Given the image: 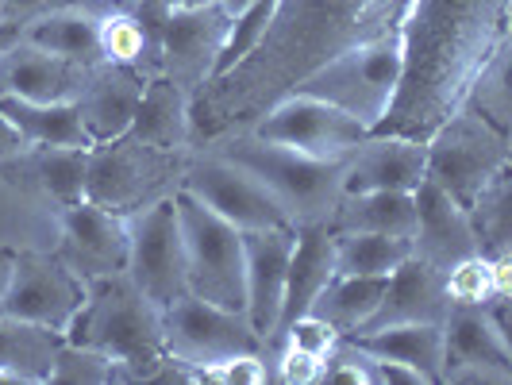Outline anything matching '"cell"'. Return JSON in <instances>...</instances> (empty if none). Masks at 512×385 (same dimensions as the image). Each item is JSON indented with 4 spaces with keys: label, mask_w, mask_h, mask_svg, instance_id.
Instances as JSON below:
<instances>
[{
    "label": "cell",
    "mask_w": 512,
    "mask_h": 385,
    "mask_svg": "<svg viewBox=\"0 0 512 385\" xmlns=\"http://www.w3.org/2000/svg\"><path fill=\"white\" fill-rule=\"evenodd\" d=\"M347 339L374 359L409 366L424 382H443V324H389Z\"/></svg>",
    "instance_id": "484cf974"
},
{
    "label": "cell",
    "mask_w": 512,
    "mask_h": 385,
    "mask_svg": "<svg viewBox=\"0 0 512 385\" xmlns=\"http://www.w3.org/2000/svg\"><path fill=\"white\" fill-rule=\"evenodd\" d=\"M181 224V247H185V282L189 293L212 301L220 308L243 312V231L220 220L212 208H205L189 193H174Z\"/></svg>",
    "instance_id": "ba28073f"
},
{
    "label": "cell",
    "mask_w": 512,
    "mask_h": 385,
    "mask_svg": "<svg viewBox=\"0 0 512 385\" xmlns=\"http://www.w3.org/2000/svg\"><path fill=\"white\" fill-rule=\"evenodd\" d=\"M443 285H447V301L451 305L482 308L493 297H505L497 289V274H493V258L489 255H470L455 262L451 270H443Z\"/></svg>",
    "instance_id": "d590c367"
},
{
    "label": "cell",
    "mask_w": 512,
    "mask_h": 385,
    "mask_svg": "<svg viewBox=\"0 0 512 385\" xmlns=\"http://www.w3.org/2000/svg\"><path fill=\"white\" fill-rule=\"evenodd\" d=\"M128 0H81V8H93L97 16H104V12H112V8H124Z\"/></svg>",
    "instance_id": "7bdbcfd3"
},
{
    "label": "cell",
    "mask_w": 512,
    "mask_h": 385,
    "mask_svg": "<svg viewBox=\"0 0 512 385\" xmlns=\"http://www.w3.org/2000/svg\"><path fill=\"white\" fill-rule=\"evenodd\" d=\"M416 201V224H412V255L432 262L436 270H451L455 262L482 255L478 231L470 224V208L447 197L436 181H420L412 189Z\"/></svg>",
    "instance_id": "e0dca14e"
},
{
    "label": "cell",
    "mask_w": 512,
    "mask_h": 385,
    "mask_svg": "<svg viewBox=\"0 0 512 385\" xmlns=\"http://www.w3.org/2000/svg\"><path fill=\"white\" fill-rule=\"evenodd\" d=\"M466 108L489 120L493 128L509 131L512 128V97H509V39L493 51L482 74L474 77V85L466 89Z\"/></svg>",
    "instance_id": "836d02e7"
},
{
    "label": "cell",
    "mask_w": 512,
    "mask_h": 385,
    "mask_svg": "<svg viewBox=\"0 0 512 385\" xmlns=\"http://www.w3.org/2000/svg\"><path fill=\"white\" fill-rule=\"evenodd\" d=\"M251 135L266 139V143H282L293 151L316 154V158H335V154H351L370 128L359 116L335 108V104L320 101L312 93H285L282 101H274L251 128Z\"/></svg>",
    "instance_id": "8fae6325"
},
{
    "label": "cell",
    "mask_w": 512,
    "mask_h": 385,
    "mask_svg": "<svg viewBox=\"0 0 512 385\" xmlns=\"http://www.w3.org/2000/svg\"><path fill=\"white\" fill-rule=\"evenodd\" d=\"M51 382L66 385H108L116 382V362L108 359L97 347H85V343H70L62 339L58 355L51 366Z\"/></svg>",
    "instance_id": "8d00e7d4"
},
{
    "label": "cell",
    "mask_w": 512,
    "mask_h": 385,
    "mask_svg": "<svg viewBox=\"0 0 512 385\" xmlns=\"http://www.w3.org/2000/svg\"><path fill=\"white\" fill-rule=\"evenodd\" d=\"M189 93L174 85L170 77L154 74L143 77V93L135 104V120H131V135L151 143V147H166V151H189Z\"/></svg>",
    "instance_id": "d4e9b609"
},
{
    "label": "cell",
    "mask_w": 512,
    "mask_h": 385,
    "mask_svg": "<svg viewBox=\"0 0 512 385\" xmlns=\"http://www.w3.org/2000/svg\"><path fill=\"white\" fill-rule=\"evenodd\" d=\"M443 382H512L509 328L489 305H451L443 320Z\"/></svg>",
    "instance_id": "5bb4252c"
},
{
    "label": "cell",
    "mask_w": 512,
    "mask_h": 385,
    "mask_svg": "<svg viewBox=\"0 0 512 385\" xmlns=\"http://www.w3.org/2000/svg\"><path fill=\"white\" fill-rule=\"evenodd\" d=\"M62 339L104 351L116 362V382H151L166 359L162 308L128 274L85 282V301Z\"/></svg>",
    "instance_id": "3957f363"
},
{
    "label": "cell",
    "mask_w": 512,
    "mask_h": 385,
    "mask_svg": "<svg viewBox=\"0 0 512 385\" xmlns=\"http://www.w3.org/2000/svg\"><path fill=\"white\" fill-rule=\"evenodd\" d=\"M224 158L239 162L247 174H255L274 201L282 205L289 224H316L332 220L335 205L343 197V174H347V154L316 158V154L293 151L282 143H266L251 131H228L220 139L205 143Z\"/></svg>",
    "instance_id": "277c9868"
},
{
    "label": "cell",
    "mask_w": 512,
    "mask_h": 385,
    "mask_svg": "<svg viewBox=\"0 0 512 385\" xmlns=\"http://www.w3.org/2000/svg\"><path fill=\"white\" fill-rule=\"evenodd\" d=\"M289 251H293V228L243 231V293H247L243 312L266 343L278 328Z\"/></svg>",
    "instance_id": "ac0fdd59"
},
{
    "label": "cell",
    "mask_w": 512,
    "mask_h": 385,
    "mask_svg": "<svg viewBox=\"0 0 512 385\" xmlns=\"http://www.w3.org/2000/svg\"><path fill=\"white\" fill-rule=\"evenodd\" d=\"M85 170H89V147H35V143H27L20 154L0 158V174L12 185L39 189L51 201H58V208L85 197Z\"/></svg>",
    "instance_id": "cb8c5ba5"
},
{
    "label": "cell",
    "mask_w": 512,
    "mask_h": 385,
    "mask_svg": "<svg viewBox=\"0 0 512 385\" xmlns=\"http://www.w3.org/2000/svg\"><path fill=\"white\" fill-rule=\"evenodd\" d=\"M509 39V0H412L401 20V81L370 135L424 143L466 101Z\"/></svg>",
    "instance_id": "7a4b0ae2"
},
{
    "label": "cell",
    "mask_w": 512,
    "mask_h": 385,
    "mask_svg": "<svg viewBox=\"0 0 512 385\" xmlns=\"http://www.w3.org/2000/svg\"><path fill=\"white\" fill-rule=\"evenodd\" d=\"M197 382L262 385V382H270V362H266V355H235V359L212 362L205 370H197Z\"/></svg>",
    "instance_id": "74e56055"
},
{
    "label": "cell",
    "mask_w": 512,
    "mask_h": 385,
    "mask_svg": "<svg viewBox=\"0 0 512 385\" xmlns=\"http://www.w3.org/2000/svg\"><path fill=\"white\" fill-rule=\"evenodd\" d=\"M0 112L20 128L27 143L35 147H93V139L81 128L74 101H20V97H0Z\"/></svg>",
    "instance_id": "f546056e"
},
{
    "label": "cell",
    "mask_w": 512,
    "mask_h": 385,
    "mask_svg": "<svg viewBox=\"0 0 512 385\" xmlns=\"http://www.w3.org/2000/svg\"><path fill=\"white\" fill-rule=\"evenodd\" d=\"M139 93H143V77L135 74V70H128V66H116V62L89 66L85 85H81V93L74 97L85 135L93 143H108V139L128 135L131 120H135Z\"/></svg>",
    "instance_id": "7402d4cb"
},
{
    "label": "cell",
    "mask_w": 512,
    "mask_h": 385,
    "mask_svg": "<svg viewBox=\"0 0 512 385\" xmlns=\"http://www.w3.org/2000/svg\"><path fill=\"white\" fill-rule=\"evenodd\" d=\"M501 170H509V131L493 128L466 104L424 139V178L436 181L462 208L474 205Z\"/></svg>",
    "instance_id": "52a82bcc"
},
{
    "label": "cell",
    "mask_w": 512,
    "mask_h": 385,
    "mask_svg": "<svg viewBox=\"0 0 512 385\" xmlns=\"http://www.w3.org/2000/svg\"><path fill=\"white\" fill-rule=\"evenodd\" d=\"M70 4H81V0H0V20L27 24L35 16H47L54 8H70Z\"/></svg>",
    "instance_id": "f35d334b"
},
{
    "label": "cell",
    "mask_w": 512,
    "mask_h": 385,
    "mask_svg": "<svg viewBox=\"0 0 512 385\" xmlns=\"http://www.w3.org/2000/svg\"><path fill=\"white\" fill-rule=\"evenodd\" d=\"M62 335L0 312V378L4 382H51Z\"/></svg>",
    "instance_id": "83f0119b"
},
{
    "label": "cell",
    "mask_w": 512,
    "mask_h": 385,
    "mask_svg": "<svg viewBox=\"0 0 512 385\" xmlns=\"http://www.w3.org/2000/svg\"><path fill=\"white\" fill-rule=\"evenodd\" d=\"M512 189L509 170H501L470 205V224L478 231L482 255H505L512 251Z\"/></svg>",
    "instance_id": "d6a6232c"
},
{
    "label": "cell",
    "mask_w": 512,
    "mask_h": 385,
    "mask_svg": "<svg viewBox=\"0 0 512 385\" xmlns=\"http://www.w3.org/2000/svg\"><path fill=\"white\" fill-rule=\"evenodd\" d=\"M181 193L197 197L205 208H212L220 220H228L239 231H262V228H293L274 193L247 174L239 162L224 158L220 151L208 147L205 154L189 151L185 174H181Z\"/></svg>",
    "instance_id": "30bf717a"
},
{
    "label": "cell",
    "mask_w": 512,
    "mask_h": 385,
    "mask_svg": "<svg viewBox=\"0 0 512 385\" xmlns=\"http://www.w3.org/2000/svg\"><path fill=\"white\" fill-rule=\"evenodd\" d=\"M20 35H24V24H8V20H0V51H8Z\"/></svg>",
    "instance_id": "b9f144b4"
},
{
    "label": "cell",
    "mask_w": 512,
    "mask_h": 385,
    "mask_svg": "<svg viewBox=\"0 0 512 385\" xmlns=\"http://www.w3.org/2000/svg\"><path fill=\"white\" fill-rule=\"evenodd\" d=\"M162 328H166V355L185 362L189 370H205L212 362L235 355H266V339L255 332L247 312L220 308L193 293L162 308Z\"/></svg>",
    "instance_id": "9c48e42d"
},
{
    "label": "cell",
    "mask_w": 512,
    "mask_h": 385,
    "mask_svg": "<svg viewBox=\"0 0 512 385\" xmlns=\"http://www.w3.org/2000/svg\"><path fill=\"white\" fill-rule=\"evenodd\" d=\"M81 301H85V282L54 251H16L0 312L66 335Z\"/></svg>",
    "instance_id": "4fadbf2b"
},
{
    "label": "cell",
    "mask_w": 512,
    "mask_h": 385,
    "mask_svg": "<svg viewBox=\"0 0 512 385\" xmlns=\"http://www.w3.org/2000/svg\"><path fill=\"white\" fill-rule=\"evenodd\" d=\"M89 66H77L62 54H51L24 35L0 51V97H20V101H74L85 85Z\"/></svg>",
    "instance_id": "ffe728a7"
},
{
    "label": "cell",
    "mask_w": 512,
    "mask_h": 385,
    "mask_svg": "<svg viewBox=\"0 0 512 385\" xmlns=\"http://www.w3.org/2000/svg\"><path fill=\"white\" fill-rule=\"evenodd\" d=\"M420 181H424V143L405 135H366L347 154L343 193H366V189L412 193Z\"/></svg>",
    "instance_id": "603a6c76"
},
{
    "label": "cell",
    "mask_w": 512,
    "mask_h": 385,
    "mask_svg": "<svg viewBox=\"0 0 512 385\" xmlns=\"http://www.w3.org/2000/svg\"><path fill=\"white\" fill-rule=\"evenodd\" d=\"M274 8H278V0H247L239 12H231L228 39L220 47L216 74L212 77H220L224 70H231L235 62H243L247 54L255 51L258 43H262V35H266V27H270V20H274Z\"/></svg>",
    "instance_id": "e575fe53"
},
{
    "label": "cell",
    "mask_w": 512,
    "mask_h": 385,
    "mask_svg": "<svg viewBox=\"0 0 512 385\" xmlns=\"http://www.w3.org/2000/svg\"><path fill=\"white\" fill-rule=\"evenodd\" d=\"M128 274L158 308L174 305L189 293L185 282V247L174 197H162L143 212L128 216Z\"/></svg>",
    "instance_id": "7c38bea8"
},
{
    "label": "cell",
    "mask_w": 512,
    "mask_h": 385,
    "mask_svg": "<svg viewBox=\"0 0 512 385\" xmlns=\"http://www.w3.org/2000/svg\"><path fill=\"white\" fill-rule=\"evenodd\" d=\"M205 4H228V0H170V8H205Z\"/></svg>",
    "instance_id": "ee69618b"
},
{
    "label": "cell",
    "mask_w": 512,
    "mask_h": 385,
    "mask_svg": "<svg viewBox=\"0 0 512 385\" xmlns=\"http://www.w3.org/2000/svg\"><path fill=\"white\" fill-rule=\"evenodd\" d=\"M328 224H332V231H378V235L412 239L416 201H412V193H397V189L343 193Z\"/></svg>",
    "instance_id": "f1b7e54d"
},
{
    "label": "cell",
    "mask_w": 512,
    "mask_h": 385,
    "mask_svg": "<svg viewBox=\"0 0 512 385\" xmlns=\"http://www.w3.org/2000/svg\"><path fill=\"white\" fill-rule=\"evenodd\" d=\"M24 39L43 47L51 54H62L77 66H97L104 62L101 54V16L93 8H54L47 16H35L24 24Z\"/></svg>",
    "instance_id": "4316f807"
},
{
    "label": "cell",
    "mask_w": 512,
    "mask_h": 385,
    "mask_svg": "<svg viewBox=\"0 0 512 385\" xmlns=\"http://www.w3.org/2000/svg\"><path fill=\"white\" fill-rule=\"evenodd\" d=\"M447 312H451V301H447L443 270H436L424 258L409 255L385 278L382 301L374 308V316L351 335L378 332V328H389V324H443Z\"/></svg>",
    "instance_id": "d6986e66"
},
{
    "label": "cell",
    "mask_w": 512,
    "mask_h": 385,
    "mask_svg": "<svg viewBox=\"0 0 512 385\" xmlns=\"http://www.w3.org/2000/svg\"><path fill=\"white\" fill-rule=\"evenodd\" d=\"M27 147V139L20 135V128L0 112V158H12V154H20Z\"/></svg>",
    "instance_id": "ab89813d"
},
{
    "label": "cell",
    "mask_w": 512,
    "mask_h": 385,
    "mask_svg": "<svg viewBox=\"0 0 512 385\" xmlns=\"http://www.w3.org/2000/svg\"><path fill=\"white\" fill-rule=\"evenodd\" d=\"M412 0H278L262 43L189 101V143L205 147L251 128L274 101L328 58L401 27Z\"/></svg>",
    "instance_id": "6da1fadb"
},
{
    "label": "cell",
    "mask_w": 512,
    "mask_h": 385,
    "mask_svg": "<svg viewBox=\"0 0 512 385\" xmlns=\"http://www.w3.org/2000/svg\"><path fill=\"white\" fill-rule=\"evenodd\" d=\"M231 12L228 4H205V8H170L162 24V51H158V74L181 85L189 97L212 81L216 58L228 39Z\"/></svg>",
    "instance_id": "9a60e30c"
},
{
    "label": "cell",
    "mask_w": 512,
    "mask_h": 385,
    "mask_svg": "<svg viewBox=\"0 0 512 385\" xmlns=\"http://www.w3.org/2000/svg\"><path fill=\"white\" fill-rule=\"evenodd\" d=\"M185 162H189V151L151 147L131 131L108 143H93L89 170H85V201L116 216H135L154 201L178 193Z\"/></svg>",
    "instance_id": "5b68a950"
},
{
    "label": "cell",
    "mask_w": 512,
    "mask_h": 385,
    "mask_svg": "<svg viewBox=\"0 0 512 385\" xmlns=\"http://www.w3.org/2000/svg\"><path fill=\"white\" fill-rule=\"evenodd\" d=\"M243 4H247V0H228V12H239Z\"/></svg>",
    "instance_id": "f6af8a7d"
},
{
    "label": "cell",
    "mask_w": 512,
    "mask_h": 385,
    "mask_svg": "<svg viewBox=\"0 0 512 385\" xmlns=\"http://www.w3.org/2000/svg\"><path fill=\"white\" fill-rule=\"evenodd\" d=\"M12 266H16V251L0 247V301H4V289H8V278H12Z\"/></svg>",
    "instance_id": "60d3db41"
},
{
    "label": "cell",
    "mask_w": 512,
    "mask_h": 385,
    "mask_svg": "<svg viewBox=\"0 0 512 385\" xmlns=\"http://www.w3.org/2000/svg\"><path fill=\"white\" fill-rule=\"evenodd\" d=\"M397 81H401V27H389L382 35L362 39L343 54L328 58L324 66L301 77L289 93H312L320 101L359 116L374 131L397 93Z\"/></svg>",
    "instance_id": "8992f818"
},
{
    "label": "cell",
    "mask_w": 512,
    "mask_h": 385,
    "mask_svg": "<svg viewBox=\"0 0 512 385\" xmlns=\"http://www.w3.org/2000/svg\"><path fill=\"white\" fill-rule=\"evenodd\" d=\"M54 255L81 282H97L128 270V216H116L93 201H74L58 212V247Z\"/></svg>",
    "instance_id": "2e32d148"
},
{
    "label": "cell",
    "mask_w": 512,
    "mask_h": 385,
    "mask_svg": "<svg viewBox=\"0 0 512 385\" xmlns=\"http://www.w3.org/2000/svg\"><path fill=\"white\" fill-rule=\"evenodd\" d=\"M382 289H385V278L332 274V282L316 293V301H312L308 312L320 316L324 324H332L339 335H351L374 316V308L382 301Z\"/></svg>",
    "instance_id": "4dcf8cb0"
},
{
    "label": "cell",
    "mask_w": 512,
    "mask_h": 385,
    "mask_svg": "<svg viewBox=\"0 0 512 385\" xmlns=\"http://www.w3.org/2000/svg\"><path fill=\"white\" fill-rule=\"evenodd\" d=\"M335 274V231L328 220L316 224H297L293 228V251H289V270H285V293H282V312H278V328L270 335L266 351L278 343V335L305 316L316 293L332 282Z\"/></svg>",
    "instance_id": "44dd1931"
},
{
    "label": "cell",
    "mask_w": 512,
    "mask_h": 385,
    "mask_svg": "<svg viewBox=\"0 0 512 385\" xmlns=\"http://www.w3.org/2000/svg\"><path fill=\"white\" fill-rule=\"evenodd\" d=\"M412 255V239L378 231H335V274L389 278Z\"/></svg>",
    "instance_id": "1f68e13d"
}]
</instances>
